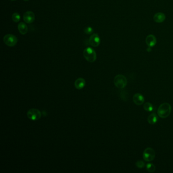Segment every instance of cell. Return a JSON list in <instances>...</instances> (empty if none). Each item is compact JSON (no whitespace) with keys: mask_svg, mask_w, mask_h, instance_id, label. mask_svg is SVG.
<instances>
[{"mask_svg":"<svg viewBox=\"0 0 173 173\" xmlns=\"http://www.w3.org/2000/svg\"><path fill=\"white\" fill-rule=\"evenodd\" d=\"M172 107L169 103H163L160 105L157 110V114L162 118H166L171 114Z\"/></svg>","mask_w":173,"mask_h":173,"instance_id":"6da1fadb","label":"cell"},{"mask_svg":"<svg viewBox=\"0 0 173 173\" xmlns=\"http://www.w3.org/2000/svg\"><path fill=\"white\" fill-rule=\"evenodd\" d=\"M83 56L87 61L93 63L96 59V54L95 50L91 47L85 48L83 51Z\"/></svg>","mask_w":173,"mask_h":173,"instance_id":"7a4b0ae2","label":"cell"},{"mask_svg":"<svg viewBox=\"0 0 173 173\" xmlns=\"http://www.w3.org/2000/svg\"><path fill=\"white\" fill-rule=\"evenodd\" d=\"M114 83L117 88L122 89L124 88L128 83V80L124 76L117 75L114 79Z\"/></svg>","mask_w":173,"mask_h":173,"instance_id":"3957f363","label":"cell"},{"mask_svg":"<svg viewBox=\"0 0 173 173\" xmlns=\"http://www.w3.org/2000/svg\"><path fill=\"white\" fill-rule=\"evenodd\" d=\"M17 38L14 35L9 34L6 35L3 38V41L6 45L9 47H13L16 45L17 43Z\"/></svg>","mask_w":173,"mask_h":173,"instance_id":"277c9868","label":"cell"},{"mask_svg":"<svg viewBox=\"0 0 173 173\" xmlns=\"http://www.w3.org/2000/svg\"><path fill=\"white\" fill-rule=\"evenodd\" d=\"M143 159L146 162H150L152 161L155 158V151L152 148L148 147L145 149L143 154Z\"/></svg>","mask_w":173,"mask_h":173,"instance_id":"5b68a950","label":"cell"},{"mask_svg":"<svg viewBox=\"0 0 173 173\" xmlns=\"http://www.w3.org/2000/svg\"><path fill=\"white\" fill-rule=\"evenodd\" d=\"M27 116L31 120H38L41 118L42 113L39 110L35 108H32L27 111Z\"/></svg>","mask_w":173,"mask_h":173,"instance_id":"8992f818","label":"cell"},{"mask_svg":"<svg viewBox=\"0 0 173 173\" xmlns=\"http://www.w3.org/2000/svg\"><path fill=\"white\" fill-rule=\"evenodd\" d=\"M23 19L27 23H32L35 19V15L33 12L27 11L25 12L23 15Z\"/></svg>","mask_w":173,"mask_h":173,"instance_id":"52a82bcc","label":"cell"},{"mask_svg":"<svg viewBox=\"0 0 173 173\" xmlns=\"http://www.w3.org/2000/svg\"><path fill=\"white\" fill-rule=\"evenodd\" d=\"M100 42V38L97 34H93L89 39V43L94 47L98 46Z\"/></svg>","mask_w":173,"mask_h":173,"instance_id":"ba28073f","label":"cell"},{"mask_svg":"<svg viewBox=\"0 0 173 173\" xmlns=\"http://www.w3.org/2000/svg\"><path fill=\"white\" fill-rule=\"evenodd\" d=\"M132 99L134 104L137 105H141L143 104L145 100V98L143 96L139 93L135 94L134 96H133Z\"/></svg>","mask_w":173,"mask_h":173,"instance_id":"9c48e42d","label":"cell"},{"mask_svg":"<svg viewBox=\"0 0 173 173\" xmlns=\"http://www.w3.org/2000/svg\"><path fill=\"white\" fill-rule=\"evenodd\" d=\"M146 43L149 47H154L156 43V39L153 35H149L146 37Z\"/></svg>","mask_w":173,"mask_h":173,"instance_id":"30bf717a","label":"cell"},{"mask_svg":"<svg viewBox=\"0 0 173 173\" xmlns=\"http://www.w3.org/2000/svg\"><path fill=\"white\" fill-rule=\"evenodd\" d=\"M86 82L85 79L82 78H79L76 80L75 82V87L77 89H81L83 88L85 86Z\"/></svg>","mask_w":173,"mask_h":173,"instance_id":"8fae6325","label":"cell"},{"mask_svg":"<svg viewBox=\"0 0 173 173\" xmlns=\"http://www.w3.org/2000/svg\"><path fill=\"white\" fill-rule=\"evenodd\" d=\"M166 19V15L162 12H158L155 14L153 17V19L156 23H161L164 21Z\"/></svg>","mask_w":173,"mask_h":173,"instance_id":"7c38bea8","label":"cell"},{"mask_svg":"<svg viewBox=\"0 0 173 173\" xmlns=\"http://www.w3.org/2000/svg\"><path fill=\"white\" fill-rule=\"evenodd\" d=\"M18 29L21 34L25 35L28 32V27L25 23H19L18 25Z\"/></svg>","mask_w":173,"mask_h":173,"instance_id":"4fadbf2b","label":"cell"},{"mask_svg":"<svg viewBox=\"0 0 173 173\" xmlns=\"http://www.w3.org/2000/svg\"><path fill=\"white\" fill-rule=\"evenodd\" d=\"M147 120H148V123L153 125L157 122L158 120V117L155 113H152L148 116Z\"/></svg>","mask_w":173,"mask_h":173,"instance_id":"5bb4252c","label":"cell"},{"mask_svg":"<svg viewBox=\"0 0 173 173\" xmlns=\"http://www.w3.org/2000/svg\"><path fill=\"white\" fill-rule=\"evenodd\" d=\"M144 109L146 111L151 112L153 110V106L150 102H146L144 105Z\"/></svg>","mask_w":173,"mask_h":173,"instance_id":"9a60e30c","label":"cell"},{"mask_svg":"<svg viewBox=\"0 0 173 173\" xmlns=\"http://www.w3.org/2000/svg\"><path fill=\"white\" fill-rule=\"evenodd\" d=\"M146 169L147 171H148L150 173H153L155 171V169H156V167L153 164H148L146 166Z\"/></svg>","mask_w":173,"mask_h":173,"instance_id":"2e32d148","label":"cell"},{"mask_svg":"<svg viewBox=\"0 0 173 173\" xmlns=\"http://www.w3.org/2000/svg\"><path fill=\"white\" fill-rule=\"evenodd\" d=\"M12 21H13L14 23H18L21 19V15H20L19 14L17 13V12L14 13L12 14Z\"/></svg>","mask_w":173,"mask_h":173,"instance_id":"e0dca14e","label":"cell"},{"mask_svg":"<svg viewBox=\"0 0 173 173\" xmlns=\"http://www.w3.org/2000/svg\"><path fill=\"white\" fill-rule=\"evenodd\" d=\"M84 32L85 34L90 35L92 34L93 32V29L92 27H88L86 28H85Z\"/></svg>","mask_w":173,"mask_h":173,"instance_id":"ac0fdd59","label":"cell"},{"mask_svg":"<svg viewBox=\"0 0 173 173\" xmlns=\"http://www.w3.org/2000/svg\"><path fill=\"white\" fill-rule=\"evenodd\" d=\"M120 98L122 100H126L128 99V93H126V91L125 90H122L121 91Z\"/></svg>","mask_w":173,"mask_h":173,"instance_id":"d6986e66","label":"cell"},{"mask_svg":"<svg viewBox=\"0 0 173 173\" xmlns=\"http://www.w3.org/2000/svg\"><path fill=\"white\" fill-rule=\"evenodd\" d=\"M136 166L139 169H142L145 166V163L142 160H138L136 162Z\"/></svg>","mask_w":173,"mask_h":173,"instance_id":"ffe728a7","label":"cell"},{"mask_svg":"<svg viewBox=\"0 0 173 173\" xmlns=\"http://www.w3.org/2000/svg\"><path fill=\"white\" fill-rule=\"evenodd\" d=\"M24 1H29V0H24Z\"/></svg>","mask_w":173,"mask_h":173,"instance_id":"44dd1931","label":"cell"},{"mask_svg":"<svg viewBox=\"0 0 173 173\" xmlns=\"http://www.w3.org/2000/svg\"><path fill=\"white\" fill-rule=\"evenodd\" d=\"M11 1H16V0H11Z\"/></svg>","mask_w":173,"mask_h":173,"instance_id":"7402d4cb","label":"cell"}]
</instances>
